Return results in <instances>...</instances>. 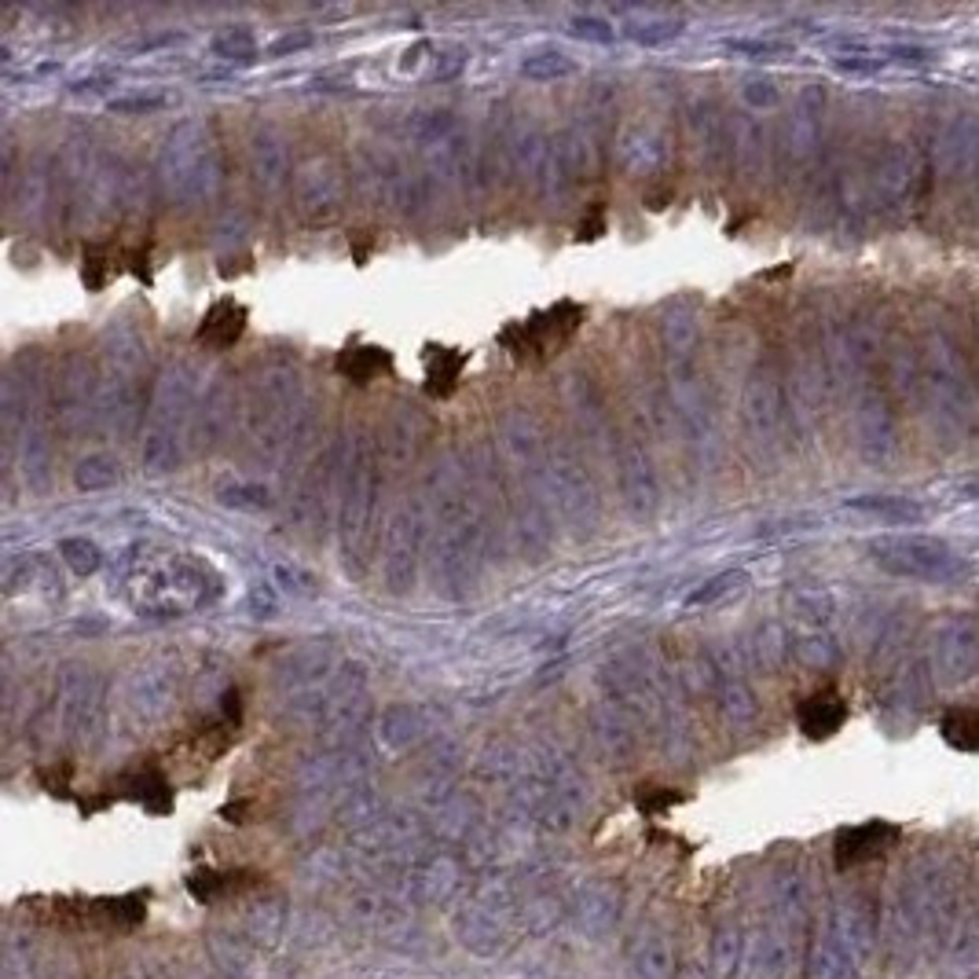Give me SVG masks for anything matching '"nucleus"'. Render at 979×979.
<instances>
[{"label":"nucleus","instance_id":"f257e3e1","mask_svg":"<svg viewBox=\"0 0 979 979\" xmlns=\"http://www.w3.org/2000/svg\"><path fill=\"white\" fill-rule=\"evenodd\" d=\"M419 510L433 584L444 598L462 602L478 590L481 580L488 510H484V488L478 473L459 452L448 448L425 470Z\"/></svg>","mask_w":979,"mask_h":979},{"label":"nucleus","instance_id":"f03ea898","mask_svg":"<svg viewBox=\"0 0 979 979\" xmlns=\"http://www.w3.org/2000/svg\"><path fill=\"white\" fill-rule=\"evenodd\" d=\"M499 444L510 481L525 484L543 499L550 518L576 536H590L602 518L595 478L569 433L543 422L529 407H507L499 419Z\"/></svg>","mask_w":979,"mask_h":979},{"label":"nucleus","instance_id":"7ed1b4c3","mask_svg":"<svg viewBox=\"0 0 979 979\" xmlns=\"http://www.w3.org/2000/svg\"><path fill=\"white\" fill-rule=\"evenodd\" d=\"M217 569L188 550L136 543L122 561V595L143 620H180L220 598Z\"/></svg>","mask_w":979,"mask_h":979},{"label":"nucleus","instance_id":"20e7f679","mask_svg":"<svg viewBox=\"0 0 979 979\" xmlns=\"http://www.w3.org/2000/svg\"><path fill=\"white\" fill-rule=\"evenodd\" d=\"M313 407L294 364L260 360L246 374L239 390V430L254 459H283L305 437H313Z\"/></svg>","mask_w":979,"mask_h":979},{"label":"nucleus","instance_id":"39448f33","mask_svg":"<svg viewBox=\"0 0 979 979\" xmlns=\"http://www.w3.org/2000/svg\"><path fill=\"white\" fill-rule=\"evenodd\" d=\"M199 400H202V371L191 360H169L162 374L154 378L151 390V411H148V433H143V470L154 478L177 473L188 441L199 430Z\"/></svg>","mask_w":979,"mask_h":979},{"label":"nucleus","instance_id":"423d86ee","mask_svg":"<svg viewBox=\"0 0 979 979\" xmlns=\"http://www.w3.org/2000/svg\"><path fill=\"white\" fill-rule=\"evenodd\" d=\"M378 496H382V448L371 433H360L342 448V478H338V547L345 569L367 573V561L378 543Z\"/></svg>","mask_w":979,"mask_h":979},{"label":"nucleus","instance_id":"0eeeda50","mask_svg":"<svg viewBox=\"0 0 979 979\" xmlns=\"http://www.w3.org/2000/svg\"><path fill=\"white\" fill-rule=\"evenodd\" d=\"M151 348L129 319H114L100 342V404L103 422L122 441L136 437L143 415L151 411L148 385H151Z\"/></svg>","mask_w":979,"mask_h":979},{"label":"nucleus","instance_id":"6e6552de","mask_svg":"<svg viewBox=\"0 0 979 979\" xmlns=\"http://www.w3.org/2000/svg\"><path fill=\"white\" fill-rule=\"evenodd\" d=\"M154 183L173 209L199 206L220 183V148L206 122L188 118L173 125L154 158Z\"/></svg>","mask_w":979,"mask_h":979},{"label":"nucleus","instance_id":"1a4fd4ad","mask_svg":"<svg viewBox=\"0 0 979 979\" xmlns=\"http://www.w3.org/2000/svg\"><path fill=\"white\" fill-rule=\"evenodd\" d=\"M422 555H425V532H422L419 503L396 499L385 510L382 532H378V573H382V587L396 598L415 590Z\"/></svg>","mask_w":979,"mask_h":979},{"label":"nucleus","instance_id":"9d476101","mask_svg":"<svg viewBox=\"0 0 979 979\" xmlns=\"http://www.w3.org/2000/svg\"><path fill=\"white\" fill-rule=\"evenodd\" d=\"M869 558L880 569L906 580H925V584H950L968 573V561L950 550L946 543L928 536H888L869 543Z\"/></svg>","mask_w":979,"mask_h":979},{"label":"nucleus","instance_id":"9b49d317","mask_svg":"<svg viewBox=\"0 0 979 979\" xmlns=\"http://www.w3.org/2000/svg\"><path fill=\"white\" fill-rule=\"evenodd\" d=\"M103 419L100 404V364H92L89 353L74 348L55 367V425L66 437H81L92 430V419Z\"/></svg>","mask_w":979,"mask_h":979},{"label":"nucleus","instance_id":"f8f14e48","mask_svg":"<svg viewBox=\"0 0 979 979\" xmlns=\"http://www.w3.org/2000/svg\"><path fill=\"white\" fill-rule=\"evenodd\" d=\"M290 188H294V206L308 225H331L342 213L345 180L338 162L327 158V154H308V158L297 162Z\"/></svg>","mask_w":979,"mask_h":979},{"label":"nucleus","instance_id":"ddd939ff","mask_svg":"<svg viewBox=\"0 0 979 979\" xmlns=\"http://www.w3.org/2000/svg\"><path fill=\"white\" fill-rule=\"evenodd\" d=\"M584 308L573 302H561L536 313L525 323H513L499 334V342L510 348L513 356H550L558 345H565L576 334Z\"/></svg>","mask_w":979,"mask_h":979},{"label":"nucleus","instance_id":"4468645a","mask_svg":"<svg viewBox=\"0 0 979 979\" xmlns=\"http://www.w3.org/2000/svg\"><path fill=\"white\" fill-rule=\"evenodd\" d=\"M613 470H616V484H620V496H624V507L635 513L638 521L653 518L657 507V473H653V459H649L646 444L632 437V433H620L613 452Z\"/></svg>","mask_w":979,"mask_h":979},{"label":"nucleus","instance_id":"2eb2a0df","mask_svg":"<svg viewBox=\"0 0 979 979\" xmlns=\"http://www.w3.org/2000/svg\"><path fill=\"white\" fill-rule=\"evenodd\" d=\"M177 697V672L166 664H143L129 683V715L136 723H154L173 709Z\"/></svg>","mask_w":979,"mask_h":979},{"label":"nucleus","instance_id":"dca6fc26","mask_svg":"<svg viewBox=\"0 0 979 979\" xmlns=\"http://www.w3.org/2000/svg\"><path fill=\"white\" fill-rule=\"evenodd\" d=\"M250 173H254L257 188H265V191L283 188V183L294 177V169H290L287 140L271 129V125L257 129L254 140H250Z\"/></svg>","mask_w":979,"mask_h":979},{"label":"nucleus","instance_id":"f3484780","mask_svg":"<svg viewBox=\"0 0 979 979\" xmlns=\"http://www.w3.org/2000/svg\"><path fill=\"white\" fill-rule=\"evenodd\" d=\"M899 840V829L888 826V822H866V826H851L837 832V844H832V855H837V866H859V862H874Z\"/></svg>","mask_w":979,"mask_h":979},{"label":"nucleus","instance_id":"a211bd4d","mask_svg":"<svg viewBox=\"0 0 979 979\" xmlns=\"http://www.w3.org/2000/svg\"><path fill=\"white\" fill-rule=\"evenodd\" d=\"M797 723H800V734L811 741H826L832 738V734L840 730V726L848 723V704L840 694L832 690H818L811 694L808 701L797 709Z\"/></svg>","mask_w":979,"mask_h":979},{"label":"nucleus","instance_id":"6ab92c4d","mask_svg":"<svg viewBox=\"0 0 979 979\" xmlns=\"http://www.w3.org/2000/svg\"><path fill=\"white\" fill-rule=\"evenodd\" d=\"M242 331H246V308L239 302H231V297H225V302H213L206 308V316H202V323H199V342L217 348V353H225V348L239 342Z\"/></svg>","mask_w":979,"mask_h":979},{"label":"nucleus","instance_id":"aec40b11","mask_svg":"<svg viewBox=\"0 0 979 979\" xmlns=\"http://www.w3.org/2000/svg\"><path fill=\"white\" fill-rule=\"evenodd\" d=\"M213 499L228 510H242V513H265L271 510V488L265 481H246V478H228L213 488Z\"/></svg>","mask_w":979,"mask_h":979},{"label":"nucleus","instance_id":"412c9836","mask_svg":"<svg viewBox=\"0 0 979 979\" xmlns=\"http://www.w3.org/2000/svg\"><path fill=\"white\" fill-rule=\"evenodd\" d=\"M390 367H393V353L382 345H356L338 356V374H345L348 382H356V385L374 382V378L385 374Z\"/></svg>","mask_w":979,"mask_h":979},{"label":"nucleus","instance_id":"4be33fe9","mask_svg":"<svg viewBox=\"0 0 979 979\" xmlns=\"http://www.w3.org/2000/svg\"><path fill=\"white\" fill-rule=\"evenodd\" d=\"M209 52L217 55V60H225V63L250 66L260 55V48H257L254 30L236 23V26H220V30L209 37Z\"/></svg>","mask_w":979,"mask_h":979},{"label":"nucleus","instance_id":"5701e85b","mask_svg":"<svg viewBox=\"0 0 979 979\" xmlns=\"http://www.w3.org/2000/svg\"><path fill=\"white\" fill-rule=\"evenodd\" d=\"M74 484L81 492H106L114 484H122V462L106 452H92L85 455L81 462L74 467Z\"/></svg>","mask_w":979,"mask_h":979},{"label":"nucleus","instance_id":"b1692460","mask_svg":"<svg viewBox=\"0 0 979 979\" xmlns=\"http://www.w3.org/2000/svg\"><path fill=\"white\" fill-rule=\"evenodd\" d=\"M624 34L632 37V41L653 48V44H664V41H675L678 34H683V18H672V15H657V12H643V15H627L624 23Z\"/></svg>","mask_w":979,"mask_h":979},{"label":"nucleus","instance_id":"393cba45","mask_svg":"<svg viewBox=\"0 0 979 979\" xmlns=\"http://www.w3.org/2000/svg\"><path fill=\"white\" fill-rule=\"evenodd\" d=\"M848 510L874 513V518L888 521V525H914V521H925V510L910 499H885V496H859L848 499Z\"/></svg>","mask_w":979,"mask_h":979},{"label":"nucleus","instance_id":"a878e982","mask_svg":"<svg viewBox=\"0 0 979 979\" xmlns=\"http://www.w3.org/2000/svg\"><path fill=\"white\" fill-rule=\"evenodd\" d=\"M462 367H467V353H459V348H430V356H425V382H430L433 393L444 396L462 378Z\"/></svg>","mask_w":979,"mask_h":979},{"label":"nucleus","instance_id":"bb28decb","mask_svg":"<svg viewBox=\"0 0 979 979\" xmlns=\"http://www.w3.org/2000/svg\"><path fill=\"white\" fill-rule=\"evenodd\" d=\"M521 74L532 77V81H558V77L576 74V60L561 48H532V52L521 60Z\"/></svg>","mask_w":979,"mask_h":979},{"label":"nucleus","instance_id":"cd10ccee","mask_svg":"<svg viewBox=\"0 0 979 979\" xmlns=\"http://www.w3.org/2000/svg\"><path fill=\"white\" fill-rule=\"evenodd\" d=\"M939 730H943V741L950 745V749L979 752V715L976 712H968V709L946 712L943 723H939Z\"/></svg>","mask_w":979,"mask_h":979},{"label":"nucleus","instance_id":"c85d7f7f","mask_svg":"<svg viewBox=\"0 0 979 979\" xmlns=\"http://www.w3.org/2000/svg\"><path fill=\"white\" fill-rule=\"evenodd\" d=\"M60 558H63V565L77 576H92V573H100V565H103V550L96 547L89 536L60 539Z\"/></svg>","mask_w":979,"mask_h":979},{"label":"nucleus","instance_id":"c756f323","mask_svg":"<svg viewBox=\"0 0 979 979\" xmlns=\"http://www.w3.org/2000/svg\"><path fill=\"white\" fill-rule=\"evenodd\" d=\"M271 580H276V587H283L287 595L294 598H316L319 595V580L316 573H308L305 565H297V561H271Z\"/></svg>","mask_w":979,"mask_h":979},{"label":"nucleus","instance_id":"7c9ffc66","mask_svg":"<svg viewBox=\"0 0 979 979\" xmlns=\"http://www.w3.org/2000/svg\"><path fill=\"white\" fill-rule=\"evenodd\" d=\"M745 584H749V576H745V569H726V573L704 580L701 587H694L690 595H686V606L697 609V606H712L720 602V598L734 595V590H741Z\"/></svg>","mask_w":979,"mask_h":979},{"label":"nucleus","instance_id":"2f4dec72","mask_svg":"<svg viewBox=\"0 0 979 979\" xmlns=\"http://www.w3.org/2000/svg\"><path fill=\"white\" fill-rule=\"evenodd\" d=\"M166 103H169L166 92H125V96H114V100L106 103V111L111 114H151V111H162Z\"/></svg>","mask_w":979,"mask_h":979},{"label":"nucleus","instance_id":"473e14b6","mask_svg":"<svg viewBox=\"0 0 979 979\" xmlns=\"http://www.w3.org/2000/svg\"><path fill=\"white\" fill-rule=\"evenodd\" d=\"M569 34L580 37V41H590V44H613L616 41L613 23H606V18H598V15H573L569 18Z\"/></svg>","mask_w":979,"mask_h":979},{"label":"nucleus","instance_id":"72a5a7b5","mask_svg":"<svg viewBox=\"0 0 979 979\" xmlns=\"http://www.w3.org/2000/svg\"><path fill=\"white\" fill-rule=\"evenodd\" d=\"M129 792L154 811H169V785L162 781L158 774H140V778H132Z\"/></svg>","mask_w":979,"mask_h":979},{"label":"nucleus","instance_id":"f704fd0d","mask_svg":"<svg viewBox=\"0 0 979 979\" xmlns=\"http://www.w3.org/2000/svg\"><path fill=\"white\" fill-rule=\"evenodd\" d=\"M726 52H738V55H749V60H760V63H767V60H781V55H789L792 52V44H785V41H749V37H738V41H726Z\"/></svg>","mask_w":979,"mask_h":979},{"label":"nucleus","instance_id":"c9c22d12","mask_svg":"<svg viewBox=\"0 0 979 979\" xmlns=\"http://www.w3.org/2000/svg\"><path fill=\"white\" fill-rule=\"evenodd\" d=\"M106 276H111V257L103 254V250H89L85 254V268H81V279L89 290H103L106 287Z\"/></svg>","mask_w":979,"mask_h":979},{"label":"nucleus","instance_id":"e433bc0d","mask_svg":"<svg viewBox=\"0 0 979 979\" xmlns=\"http://www.w3.org/2000/svg\"><path fill=\"white\" fill-rule=\"evenodd\" d=\"M246 606H250V613H254V616H276V613H279V598H276V587H268V584H257V587H250V598H246Z\"/></svg>","mask_w":979,"mask_h":979},{"label":"nucleus","instance_id":"4c0bfd02","mask_svg":"<svg viewBox=\"0 0 979 979\" xmlns=\"http://www.w3.org/2000/svg\"><path fill=\"white\" fill-rule=\"evenodd\" d=\"M308 44H313V34H308V30H290V34H283V37H276V41H271V44L265 48V55L302 52V48H308Z\"/></svg>","mask_w":979,"mask_h":979},{"label":"nucleus","instance_id":"58836bf2","mask_svg":"<svg viewBox=\"0 0 979 979\" xmlns=\"http://www.w3.org/2000/svg\"><path fill=\"white\" fill-rule=\"evenodd\" d=\"M106 85H118V74L114 71L85 74V77H77V81H71V92H96V89H106Z\"/></svg>","mask_w":979,"mask_h":979},{"label":"nucleus","instance_id":"ea45409f","mask_svg":"<svg viewBox=\"0 0 979 979\" xmlns=\"http://www.w3.org/2000/svg\"><path fill=\"white\" fill-rule=\"evenodd\" d=\"M177 41V34H158V37H143V41L132 44V52H151V48H162V44H173Z\"/></svg>","mask_w":979,"mask_h":979}]
</instances>
